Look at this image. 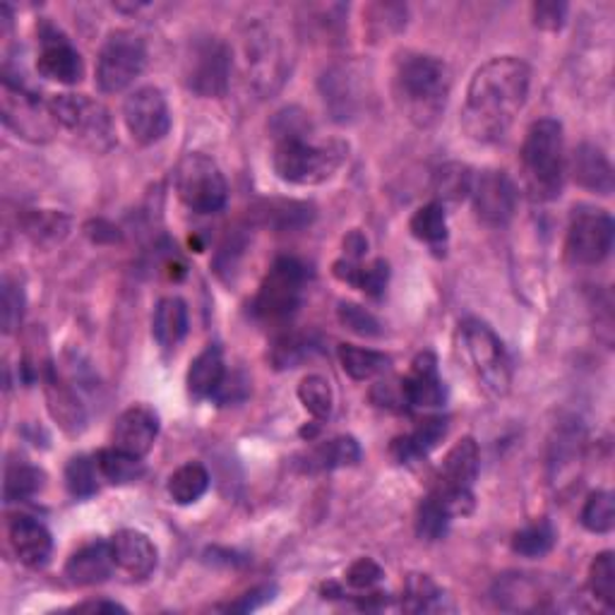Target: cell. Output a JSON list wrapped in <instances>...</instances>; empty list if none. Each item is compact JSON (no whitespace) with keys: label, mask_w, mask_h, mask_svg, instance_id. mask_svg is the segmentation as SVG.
I'll return each mask as SVG.
<instances>
[{"label":"cell","mask_w":615,"mask_h":615,"mask_svg":"<svg viewBox=\"0 0 615 615\" xmlns=\"http://www.w3.org/2000/svg\"><path fill=\"white\" fill-rule=\"evenodd\" d=\"M455 349L462 366L490 399H503L513 385V366L505 344L482 320H464L457 327Z\"/></svg>","instance_id":"3957f363"},{"label":"cell","mask_w":615,"mask_h":615,"mask_svg":"<svg viewBox=\"0 0 615 615\" xmlns=\"http://www.w3.org/2000/svg\"><path fill=\"white\" fill-rule=\"evenodd\" d=\"M22 313H24V294L18 287V284L6 281L3 284V329L8 335H12L18 325L22 323Z\"/></svg>","instance_id":"f6af8a7d"},{"label":"cell","mask_w":615,"mask_h":615,"mask_svg":"<svg viewBox=\"0 0 615 615\" xmlns=\"http://www.w3.org/2000/svg\"><path fill=\"white\" fill-rule=\"evenodd\" d=\"M97 464L101 476L111 484H130L142 476V459H135L116 447L101 449Z\"/></svg>","instance_id":"8d00e7d4"},{"label":"cell","mask_w":615,"mask_h":615,"mask_svg":"<svg viewBox=\"0 0 615 615\" xmlns=\"http://www.w3.org/2000/svg\"><path fill=\"white\" fill-rule=\"evenodd\" d=\"M313 341L306 339V337H298V335H287L281 337L275 349H272V364L277 368H296L298 364L304 361V358L310 356L313 351Z\"/></svg>","instance_id":"7bdbcfd3"},{"label":"cell","mask_w":615,"mask_h":615,"mask_svg":"<svg viewBox=\"0 0 615 615\" xmlns=\"http://www.w3.org/2000/svg\"><path fill=\"white\" fill-rule=\"evenodd\" d=\"M123 121L138 145H155L167 138L171 113L159 87H140L123 103Z\"/></svg>","instance_id":"5bb4252c"},{"label":"cell","mask_w":615,"mask_h":615,"mask_svg":"<svg viewBox=\"0 0 615 615\" xmlns=\"http://www.w3.org/2000/svg\"><path fill=\"white\" fill-rule=\"evenodd\" d=\"M159 435V416L155 409L145 407V404H135V407L126 409L113 426L111 443L121 453L142 459L149 455V449L155 447V440Z\"/></svg>","instance_id":"e0dca14e"},{"label":"cell","mask_w":615,"mask_h":615,"mask_svg":"<svg viewBox=\"0 0 615 615\" xmlns=\"http://www.w3.org/2000/svg\"><path fill=\"white\" fill-rule=\"evenodd\" d=\"M361 459V447L349 435L327 440L304 457V472H335L341 467H354Z\"/></svg>","instance_id":"4316f807"},{"label":"cell","mask_w":615,"mask_h":615,"mask_svg":"<svg viewBox=\"0 0 615 615\" xmlns=\"http://www.w3.org/2000/svg\"><path fill=\"white\" fill-rule=\"evenodd\" d=\"M152 335L161 349H176L188 335V308L176 296L161 298L155 308Z\"/></svg>","instance_id":"d4e9b609"},{"label":"cell","mask_w":615,"mask_h":615,"mask_svg":"<svg viewBox=\"0 0 615 615\" xmlns=\"http://www.w3.org/2000/svg\"><path fill=\"white\" fill-rule=\"evenodd\" d=\"M176 192L198 215H215L229 200V186L215 159L190 152L176 169Z\"/></svg>","instance_id":"52a82bcc"},{"label":"cell","mask_w":615,"mask_h":615,"mask_svg":"<svg viewBox=\"0 0 615 615\" xmlns=\"http://www.w3.org/2000/svg\"><path fill=\"white\" fill-rule=\"evenodd\" d=\"M75 611H95V613L109 611V613H126V608H123L121 604H113V602H87V604L75 606Z\"/></svg>","instance_id":"681fc988"},{"label":"cell","mask_w":615,"mask_h":615,"mask_svg":"<svg viewBox=\"0 0 615 615\" xmlns=\"http://www.w3.org/2000/svg\"><path fill=\"white\" fill-rule=\"evenodd\" d=\"M244 70L246 80L255 92L267 97L275 95L287 78V53H284L281 39L272 27L262 22H252L244 32Z\"/></svg>","instance_id":"8992f818"},{"label":"cell","mask_w":615,"mask_h":615,"mask_svg":"<svg viewBox=\"0 0 615 615\" xmlns=\"http://www.w3.org/2000/svg\"><path fill=\"white\" fill-rule=\"evenodd\" d=\"M209 488V474L198 462L183 464L169 478V495L176 505H192L198 503Z\"/></svg>","instance_id":"4dcf8cb0"},{"label":"cell","mask_w":615,"mask_h":615,"mask_svg":"<svg viewBox=\"0 0 615 615\" xmlns=\"http://www.w3.org/2000/svg\"><path fill=\"white\" fill-rule=\"evenodd\" d=\"M447 435V418L430 416L426 421L418 424L416 430L409 435H401L393 443V455L397 462L409 464L414 459L426 457L430 449L438 447V443Z\"/></svg>","instance_id":"484cf974"},{"label":"cell","mask_w":615,"mask_h":615,"mask_svg":"<svg viewBox=\"0 0 615 615\" xmlns=\"http://www.w3.org/2000/svg\"><path fill=\"white\" fill-rule=\"evenodd\" d=\"M532 14H534V24L538 29H546V32H558L565 22L567 6L565 3H534Z\"/></svg>","instance_id":"7dc6e473"},{"label":"cell","mask_w":615,"mask_h":615,"mask_svg":"<svg viewBox=\"0 0 615 615\" xmlns=\"http://www.w3.org/2000/svg\"><path fill=\"white\" fill-rule=\"evenodd\" d=\"M411 234L428 246H440L447 238V217L445 207L440 202H428L418 207L411 221H409Z\"/></svg>","instance_id":"e575fe53"},{"label":"cell","mask_w":615,"mask_h":615,"mask_svg":"<svg viewBox=\"0 0 615 615\" xmlns=\"http://www.w3.org/2000/svg\"><path fill=\"white\" fill-rule=\"evenodd\" d=\"M145 63V41L135 32H128V29H118V32L109 34L99 51L97 85L103 95L123 92V89H128L140 78Z\"/></svg>","instance_id":"9c48e42d"},{"label":"cell","mask_w":615,"mask_h":615,"mask_svg":"<svg viewBox=\"0 0 615 615\" xmlns=\"http://www.w3.org/2000/svg\"><path fill=\"white\" fill-rule=\"evenodd\" d=\"M339 361L344 373L349 375L354 380H373L383 375L389 368V356L373 351V349H364V347H354V344H341L339 347Z\"/></svg>","instance_id":"f546056e"},{"label":"cell","mask_w":615,"mask_h":615,"mask_svg":"<svg viewBox=\"0 0 615 615\" xmlns=\"http://www.w3.org/2000/svg\"><path fill=\"white\" fill-rule=\"evenodd\" d=\"M339 323L351 329L354 335L361 337H380V323L375 320V315H370L366 308L356 306V304H339Z\"/></svg>","instance_id":"ee69618b"},{"label":"cell","mask_w":615,"mask_h":615,"mask_svg":"<svg viewBox=\"0 0 615 615\" xmlns=\"http://www.w3.org/2000/svg\"><path fill=\"white\" fill-rule=\"evenodd\" d=\"M589 589L598 602L606 604L608 608L615 606V558L611 550L598 553L592 561Z\"/></svg>","instance_id":"60d3db41"},{"label":"cell","mask_w":615,"mask_h":615,"mask_svg":"<svg viewBox=\"0 0 615 615\" xmlns=\"http://www.w3.org/2000/svg\"><path fill=\"white\" fill-rule=\"evenodd\" d=\"M449 97V70L440 58L407 53L395 68V99L418 128L438 121Z\"/></svg>","instance_id":"7a4b0ae2"},{"label":"cell","mask_w":615,"mask_h":615,"mask_svg":"<svg viewBox=\"0 0 615 615\" xmlns=\"http://www.w3.org/2000/svg\"><path fill=\"white\" fill-rule=\"evenodd\" d=\"M469 198L474 200V212L478 221H484L486 227L498 229L513 221L517 212L519 192H517V186L513 183V178H509L505 171L486 169L478 176H474Z\"/></svg>","instance_id":"9a60e30c"},{"label":"cell","mask_w":615,"mask_h":615,"mask_svg":"<svg viewBox=\"0 0 615 615\" xmlns=\"http://www.w3.org/2000/svg\"><path fill=\"white\" fill-rule=\"evenodd\" d=\"M383 579V567L370 561V558H358L349 569H347V582L354 589H370Z\"/></svg>","instance_id":"bcb514c9"},{"label":"cell","mask_w":615,"mask_h":615,"mask_svg":"<svg viewBox=\"0 0 615 615\" xmlns=\"http://www.w3.org/2000/svg\"><path fill=\"white\" fill-rule=\"evenodd\" d=\"M615 224L604 209H575L567 229V258L575 265H598L613 248Z\"/></svg>","instance_id":"7c38bea8"},{"label":"cell","mask_w":615,"mask_h":615,"mask_svg":"<svg viewBox=\"0 0 615 615\" xmlns=\"http://www.w3.org/2000/svg\"><path fill=\"white\" fill-rule=\"evenodd\" d=\"M524 181L534 200H555L565 178V138L563 126L555 118H542L532 123L522 145Z\"/></svg>","instance_id":"5b68a950"},{"label":"cell","mask_w":615,"mask_h":615,"mask_svg":"<svg viewBox=\"0 0 615 615\" xmlns=\"http://www.w3.org/2000/svg\"><path fill=\"white\" fill-rule=\"evenodd\" d=\"M49 107L58 126L78 135L85 145L97 149V152H103L113 145L111 116L99 101L85 95H56Z\"/></svg>","instance_id":"30bf717a"},{"label":"cell","mask_w":615,"mask_h":615,"mask_svg":"<svg viewBox=\"0 0 615 615\" xmlns=\"http://www.w3.org/2000/svg\"><path fill=\"white\" fill-rule=\"evenodd\" d=\"M47 399L53 418L63 426V430L80 433L85 428V409L78 395L66 383L58 380L53 373H49L47 378Z\"/></svg>","instance_id":"83f0119b"},{"label":"cell","mask_w":615,"mask_h":615,"mask_svg":"<svg viewBox=\"0 0 615 615\" xmlns=\"http://www.w3.org/2000/svg\"><path fill=\"white\" fill-rule=\"evenodd\" d=\"M43 482H47V476H43L41 469L32 467V464H24V462L8 464L3 498H6V503H18V500L32 498V495H37L43 488Z\"/></svg>","instance_id":"d6a6232c"},{"label":"cell","mask_w":615,"mask_h":615,"mask_svg":"<svg viewBox=\"0 0 615 615\" xmlns=\"http://www.w3.org/2000/svg\"><path fill=\"white\" fill-rule=\"evenodd\" d=\"M474 186V173L469 167H462V163H447V167L438 169L433 176V192H435V202H462L464 198L472 195Z\"/></svg>","instance_id":"1f68e13d"},{"label":"cell","mask_w":615,"mask_h":615,"mask_svg":"<svg viewBox=\"0 0 615 615\" xmlns=\"http://www.w3.org/2000/svg\"><path fill=\"white\" fill-rule=\"evenodd\" d=\"M306 287V267L296 258H279L262 279L252 313L265 323H281L291 318L301 306Z\"/></svg>","instance_id":"ba28073f"},{"label":"cell","mask_w":615,"mask_h":615,"mask_svg":"<svg viewBox=\"0 0 615 615\" xmlns=\"http://www.w3.org/2000/svg\"><path fill=\"white\" fill-rule=\"evenodd\" d=\"M532 70L515 56L493 58L474 72L462 111V128L474 142L503 140L529 97Z\"/></svg>","instance_id":"6da1fadb"},{"label":"cell","mask_w":615,"mask_h":615,"mask_svg":"<svg viewBox=\"0 0 615 615\" xmlns=\"http://www.w3.org/2000/svg\"><path fill=\"white\" fill-rule=\"evenodd\" d=\"M37 70L41 78L61 82V85H78L85 75L80 51L72 47L70 39L61 32V29H56L49 22H43L39 27Z\"/></svg>","instance_id":"2e32d148"},{"label":"cell","mask_w":615,"mask_h":615,"mask_svg":"<svg viewBox=\"0 0 615 615\" xmlns=\"http://www.w3.org/2000/svg\"><path fill=\"white\" fill-rule=\"evenodd\" d=\"M569 169H573V178L582 188L598 195L613 192V167L598 147L579 145L573 159H569Z\"/></svg>","instance_id":"603a6c76"},{"label":"cell","mask_w":615,"mask_h":615,"mask_svg":"<svg viewBox=\"0 0 615 615\" xmlns=\"http://www.w3.org/2000/svg\"><path fill=\"white\" fill-rule=\"evenodd\" d=\"M298 399L306 407V411L318 418V421H325L333 414V404H335V395L333 387H329V380L323 378V375H306L298 385Z\"/></svg>","instance_id":"d590c367"},{"label":"cell","mask_w":615,"mask_h":615,"mask_svg":"<svg viewBox=\"0 0 615 615\" xmlns=\"http://www.w3.org/2000/svg\"><path fill=\"white\" fill-rule=\"evenodd\" d=\"M310 130L275 138V171L281 181L294 186H318L329 181L347 159L349 147L341 140L313 142Z\"/></svg>","instance_id":"277c9868"},{"label":"cell","mask_w":615,"mask_h":615,"mask_svg":"<svg viewBox=\"0 0 615 615\" xmlns=\"http://www.w3.org/2000/svg\"><path fill=\"white\" fill-rule=\"evenodd\" d=\"M99 464L89 457H72L66 467V486L75 498H89L99 488Z\"/></svg>","instance_id":"ab89813d"},{"label":"cell","mask_w":615,"mask_h":615,"mask_svg":"<svg viewBox=\"0 0 615 615\" xmlns=\"http://www.w3.org/2000/svg\"><path fill=\"white\" fill-rule=\"evenodd\" d=\"M478 467H482V453H478L476 440L462 438L449 447L433 488L443 493H472Z\"/></svg>","instance_id":"d6986e66"},{"label":"cell","mask_w":615,"mask_h":615,"mask_svg":"<svg viewBox=\"0 0 615 615\" xmlns=\"http://www.w3.org/2000/svg\"><path fill=\"white\" fill-rule=\"evenodd\" d=\"M116 567L130 579H147L157 569V546L138 529H123L111 538Z\"/></svg>","instance_id":"ffe728a7"},{"label":"cell","mask_w":615,"mask_h":615,"mask_svg":"<svg viewBox=\"0 0 615 615\" xmlns=\"http://www.w3.org/2000/svg\"><path fill=\"white\" fill-rule=\"evenodd\" d=\"M183 78L188 89L200 97H224L231 78V51L217 37L195 39L186 56Z\"/></svg>","instance_id":"8fae6325"},{"label":"cell","mask_w":615,"mask_h":615,"mask_svg":"<svg viewBox=\"0 0 615 615\" xmlns=\"http://www.w3.org/2000/svg\"><path fill=\"white\" fill-rule=\"evenodd\" d=\"M449 522H453V515L447 513L435 495L428 493V498L418 505V515H416L418 536L426 538V542H438V538L445 536Z\"/></svg>","instance_id":"f35d334b"},{"label":"cell","mask_w":615,"mask_h":615,"mask_svg":"<svg viewBox=\"0 0 615 615\" xmlns=\"http://www.w3.org/2000/svg\"><path fill=\"white\" fill-rule=\"evenodd\" d=\"M116 561L111 542H95L87 544L80 550H75L66 563V577L75 584V587H92V584L107 582L113 573Z\"/></svg>","instance_id":"44dd1931"},{"label":"cell","mask_w":615,"mask_h":615,"mask_svg":"<svg viewBox=\"0 0 615 615\" xmlns=\"http://www.w3.org/2000/svg\"><path fill=\"white\" fill-rule=\"evenodd\" d=\"M3 123L32 142L49 140L58 126L49 103H41L39 97L10 80H3Z\"/></svg>","instance_id":"4fadbf2b"},{"label":"cell","mask_w":615,"mask_h":615,"mask_svg":"<svg viewBox=\"0 0 615 615\" xmlns=\"http://www.w3.org/2000/svg\"><path fill=\"white\" fill-rule=\"evenodd\" d=\"M10 544L20 563L29 567L47 565L51 558L53 538L49 529L34 517H14L10 524Z\"/></svg>","instance_id":"7402d4cb"},{"label":"cell","mask_w":615,"mask_h":615,"mask_svg":"<svg viewBox=\"0 0 615 615\" xmlns=\"http://www.w3.org/2000/svg\"><path fill=\"white\" fill-rule=\"evenodd\" d=\"M582 524L584 529L592 534H608L615 527V500L613 493L596 490L589 495V500L584 503L582 509Z\"/></svg>","instance_id":"74e56055"},{"label":"cell","mask_w":615,"mask_h":615,"mask_svg":"<svg viewBox=\"0 0 615 615\" xmlns=\"http://www.w3.org/2000/svg\"><path fill=\"white\" fill-rule=\"evenodd\" d=\"M335 277L351 284V287H358L361 291H366L368 296L378 298L385 287H387V262L385 260H375L368 267L358 265V260H349L344 258L339 262H335Z\"/></svg>","instance_id":"f1b7e54d"},{"label":"cell","mask_w":615,"mask_h":615,"mask_svg":"<svg viewBox=\"0 0 615 615\" xmlns=\"http://www.w3.org/2000/svg\"><path fill=\"white\" fill-rule=\"evenodd\" d=\"M227 380V368H224V356L219 347H207L198 358L190 364L188 370V393L195 399H207L217 397L219 389Z\"/></svg>","instance_id":"cb8c5ba5"},{"label":"cell","mask_w":615,"mask_h":615,"mask_svg":"<svg viewBox=\"0 0 615 615\" xmlns=\"http://www.w3.org/2000/svg\"><path fill=\"white\" fill-rule=\"evenodd\" d=\"M443 592L435 587V582L426 575H411L407 582V611H433L438 608Z\"/></svg>","instance_id":"b9f144b4"},{"label":"cell","mask_w":615,"mask_h":615,"mask_svg":"<svg viewBox=\"0 0 615 615\" xmlns=\"http://www.w3.org/2000/svg\"><path fill=\"white\" fill-rule=\"evenodd\" d=\"M401 397L416 409H438L445 404V383L438 370V358L430 351L418 354L401 380Z\"/></svg>","instance_id":"ac0fdd59"},{"label":"cell","mask_w":615,"mask_h":615,"mask_svg":"<svg viewBox=\"0 0 615 615\" xmlns=\"http://www.w3.org/2000/svg\"><path fill=\"white\" fill-rule=\"evenodd\" d=\"M555 538H558V532H555L553 524L548 519H536L513 536V548L524 558H542V555L553 550Z\"/></svg>","instance_id":"836d02e7"},{"label":"cell","mask_w":615,"mask_h":615,"mask_svg":"<svg viewBox=\"0 0 615 615\" xmlns=\"http://www.w3.org/2000/svg\"><path fill=\"white\" fill-rule=\"evenodd\" d=\"M366 248H368V241H366V238H364L361 234H358V231L349 234L347 241H344V250H347V258H349V260H358V258H361V255L366 252Z\"/></svg>","instance_id":"c3c4849f"}]
</instances>
